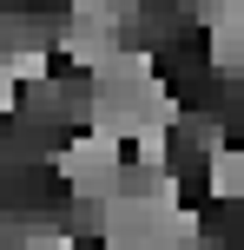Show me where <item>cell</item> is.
I'll return each instance as SVG.
<instances>
[{
  "instance_id": "cell-1",
  "label": "cell",
  "mask_w": 244,
  "mask_h": 250,
  "mask_svg": "<svg viewBox=\"0 0 244 250\" xmlns=\"http://www.w3.org/2000/svg\"><path fill=\"white\" fill-rule=\"evenodd\" d=\"M53 171H60V185L73 191V198L106 204V198L119 191V171H126V145L86 125V132H73L60 151H53Z\"/></svg>"
},
{
  "instance_id": "cell-2",
  "label": "cell",
  "mask_w": 244,
  "mask_h": 250,
  "mask_svg": "<svg viewBox=\"0 0 244 250\" xmlns=\"http://www.w3.org/2000/svg\"><path fill=\"white\" fill-rule=\"evenodd\" d=\"M46 46L60 53V60H73L79 73H99V66L112 60L126 40H119V26H112V20H66L60 33H46Z\"/></svg>"
},
{
  "instance_id": "cell-3",
  "label": "cell",
  "mask_w": 244,
  "mask_h": 250,
  "mask_svg": "<svg viewBox=\"0 0 244 250\" xmlns=\"http://www.w3.org/2000/svg\"><path fill=\"white\" fill-rule=\"evenodd\" d=\"M205 66H211L218 79H238V66H244V13L205 26Z\"/></svg>"
},
{
  "instance_id": "cell-4",
  "label": "cell",
  "mask_w": 244,
  "mask_h": 250,
  "mask_svg": "<svg viewBox=\"0 0 244 250\" xmlns=\"http://www.w3.org/2000/svg\"><path fill=\"white\" fill-rule=\"evenodd\" d=\"M205 191H211L218 204H244V145L224 138V145L205 158Z\"/></svg>"
},
{
  "instance_id": "cell-5",
  "label": "cell",
  "mask_w": 244,
  "mask_h": 250,
  "mask_svg": "<svg viewBox=\"0 0 244 250\" xmlns=\"http://www.w3.org/2000/svg\"><path fill=\"white\" fill-rule=\"evenodd\" d=\"M172 138H185V145H192L198 158H211V151L224 145V119H211V112H178Z\"/></svg>"
},
{
  "instance_id": "cell-6",
  "label": "cell",
  "mask_w": 244,
  "mask_h": 250,
  "mask_svg": "<svg viewBox=\"0 0 244 250\" xmlns=\"http://www.w3.org/2000/svg\"><path fill=\"white\" fill-rule=\"evenodd\" d=\"M20 250H79V237H73L66 224H46V217H40V224L20 237Z\"/></svg>"
},
{
  "instance_id": "cell-7",
  "label": "cell",
  "mask_w": 244,
  "mask_h": 250,
  "mask_svg": "<svg viewBox=\"0 0 244 250\" xmlns=\"http://www.w3.org/2000/svg\"><path fill=\"white\" fill-rule=\"evenodd\" d=\"M231 13H244V0H198L192 20H198V26H211V20H231Z\"/></svg>"
},
{
  "instance_id": "cell-8",
  "label": "cell",
  "mask_w": 244,
  "mask_h": 250,
  "mask_svg": "<svg viewBox=\"0 0 244 250\" xmlns=\"http://www.w3.org/2000/svg\"><path fill=\"white\" fill-rule=\"evenodd\" d=\"M231 86H238V105H244V66H238V79H231Z\"/></svg>"
}]
</instances>
